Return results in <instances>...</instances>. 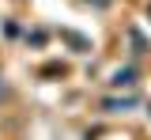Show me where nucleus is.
I'll list each match as a JSON object with an SVG mask.
<instances>
[{
  "label": "nucleus",
  "mask_w": 151,
  "mask_h": 140,
  "mask_svg": "<svg viewBox=\"0 0 151 140\" xmlns=\"http://www.w3.org/2000/svg\"><path fill=\"white\" fill-rule=\"evenodd\" d=\"M8 99V83H4V76H0V102Z\"/></svg>",
  "instance_id": "1"
}]
</instances>
